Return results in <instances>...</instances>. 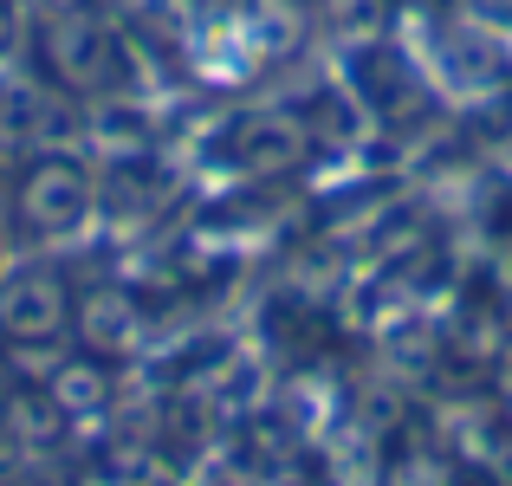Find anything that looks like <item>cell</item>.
<instances>
[{
  "label": "cell",
  "instance_id": "cell-1",
  "mask_svg": "<svg viewBox=\"0 0 512 486\" xmlns=\"http://www.w3.org/2000/svg\"><path fill=\"white\" fill-rule=\"evenodd\" d=\"M91 208V182L72 169V162H39L20 188V214L39 227V234H72Z\"/></svg>",
  "mask_w": 512,
  "mask_h": 486
},
{
  "label": "cell",
  "instance_id": "cell-2",
  "mask_svg": "<svg viewBox=\"0 0 512 486\" xmlns=\"http://www.w3.org/2000/svg\"><path fill=\"white\" fill-rule=\"evenodd\" d=\"M0 324H7L13 337H52L65 324V292L52 286V279H20V286H7V299H0Z\"/></svg>",
  "mask_w": 512,
  "mask_h": 486
},
{
  "label": "cell",
  "instance_id": "cell-3",
  "mask_svg": "<svg viewBox=\"0 0 512 486\" xmlns=\"http://www.w3.org/2000/svg\"><path fill=\"white\" fill-rule=\"evenodd\" d=\"M46 52H52V65H59L65 78H91V72H98V52H104V39L91 33L85 20H65V26H52Z\"/></svg>",
  "mask_w": 512,
  "mask_h": 486
},
{
  "label": "cell",
  "instance_id": "cell-4",
  "mask_svg": "<svg viewBox=\"0 0 512 486\" xmlns=\"http://www.w3.org/2000/svg\"><path fill=\"white\" fill-rule=\"evenodd\" d=\"M104 396H111V376H104L98 363L72 357V363L52 370V402H65V409H98Z\"/></svg>",
  "mask_w": 512,
  "mask_h": 486
},
{
  "label": "cell",
  "instance_id": "cell-5",
  "mask_svg": "<svg viewBox=\"0 0 512 486\" xmlns=\"http://www.w3.org/2000/svg\"><path fill=\"white\" fill-rule=\"evenodd\" d=\"M0 124H7V137H33V130L52 124V104L26 85H7L0 91Z\"/></svg>",
  "mask_w": 512,
  "mask_h": 486
},
{
  "label": "cell",
  "instance_id": "cell-6",
  "mask_svg": "<svg viewBox=\"0 0 512 486\" xmlns=\"http://www.w3.org/2000/svg\"><path fill=\"white\" fill-rule=\"evenodd\" d=\"M130 324H137V318H130V305L117 299V292H98V299L85 305V337H91V344H111V337H130Z\"/></svg>",
  "mask_w": 512,
  "mask_h": 486
}]
</instances>
